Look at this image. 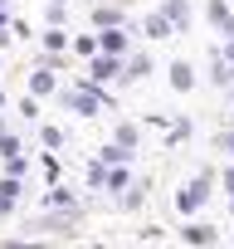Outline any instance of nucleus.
Wrapping results in <instances>:
<instances>
[{
    "label": "nucleus",
    "instance_id": "nucleus-1",
    "mask_svg": "<svg viewBox=\"0 0 234 249\" xmlns=\"http://www.w3.org/2000/svg\"><path fill=\"white\" fill-rule=\"evenodd\" d=\"M64 103H68L73 112L93 117V112H98V107L107 103V93H102V88H93V83H78V88H68V93H64Z\"/></svg>",
    "mask_w": 234,
    "mask_h": 249
},
{
    "label": "nucleus",
    "instance_id": "nucleus-2",
    "mask_svg": "<svg viewBox=\"0 0 234 249\" xmlns=\"http://www.w3.org/2000/svg\"><path fill=\"white\" fill-rule=\"evenodd\" d=\"M88 73H93V83H107V78H117V73H122V59H112V54H93Z\"/></svg>",
    "mask_w": 234,
    "mask_h": 249
},
{
    "label": "nucleus",
    "instance_id": "nucleus-3",
    "mask_svg": "<svg viewBox=\"0 0 234 249\" xmlns=\"http://www.w3.org/2000/svg\"><path fill=\"white\" fill-rule=\"evenodd\" d=\"M166 78H171V88H176V93H190V88H195V69H190L185 59H176V64L166 69Z\"/></svg>",
    "mask_w": 234,
    "mask_h": 249
},
{
    "label": "nucleus",
    "instance_id": "nucleus-4",
    "mask_svg": "<svg viewBox=\"0 0 234 249\" xmlns=\"http://www.w3.org/2000/svg\"><path fill=\"white\" fill-rule=\"evenodd\" d=\"M122 49H127V30H102V39H98V54L122 59Z\"/></svg>",
    "mask_w": 234,
    "mask_h": 249
},
{
    "label": "nucleus",
    "instance_id": "nucleus-5",
    "mask_svg": "<svg viewBox=\"0 0 234 249\" xmlns=\"http://www.w3.org/2000/svg\"><path fill=\"white\" fill-rule=\"evenodd\" d=\"M93 25H98V30H122L127 15L117 10V5H98V10H93Z\"/></svg>",
    "mask_w": 234,
    "mask_h": 249
},
{
    "label": "nucleus",
    "instance_id": "nucleus-6",
    "mask_svg": "<svg viewBox=\"0 0 234 249\" xmlns=\"http://www.w3.org/2000/svg\"><path fill=\"white\" fill-rule=\"evenodd\" d=\"M44 93H54V69H34L30 73V98H44Z\"/></svg>",
    "mask_w": 234,
    "mask_h": 249
},
{
    "label": "nucleus",
    "instance_id": "nucleus-7",
    "mask_svg": "<svg viewBox=\"0 0 234 249\" xmlns=\"http://www.w3.org/2000/svg\"><path fill=\"white\" fill-rule=\"evenodd\" d=\"M181 234H185V244H195V249H210V244H215V230H210V225H185Z\"/></svg>",
    "mask_w": 234,
    "mask_h": 249
},
{
    "label": "nucleus",
    "instance_id": "nucleus-8",
    "mask_svg": "<svg viewBox=\"0 0 234 249\" xmlns=\"http://www.w3.org/2000/svg\"><path fill=\"white\" fill-rule=\"evenodd\" d=\"M15 200H20V181H15V176H5V181H0V215H10V210H15Z\"/></svg>",
    "mask_w": 234,
    "mask_h": 249
},
{
    "label": "nucleus",
    "instance_id": "nucleus-9",
    "mask_svg": "<svg viewBox=\"0 0 234 249\" xmlns=\"http://www.w3.org/2000/svg\"><path fill=\"white\" fill-rule=\"evenodd\" d=\"M166 20H171V30H185L190 25V10H185V0H166V10H161Z\"/></svg>",
    "mask_w": 234,
    "mask_h": 249
},
{
    "label": "nucleus",
    "instance_id": "nucleus-10",
    "mask_svg": "<svg viewBox=\"0 0 234 249\" xmlns=\"http://www.w3.org/2000/svg\"><path fill=\"white\" fill-rule=\"evenodd\" d=\"M44 210H73V196H68V191H59V186H49V196H44Z\"/></svg>",
    "mask_w": 234,
    "mask_h": 249
},
{
    "label": "nucleus",
    "instance_id": "nucleus-11",
    "mask_svg": "<svg viewBox=\"0 0 234 249\" xmlns=\"http://www.w3.org/2000/svg\"><path fill=\"white\" fill-rule=\"evenodd\" d=\"M147 35H151V39H166V35H171V20H166L161 10H156V15H147Z\"/></svg>",
    "mask_w": 234,
    "mask_h": 249
},
{
    "label": "nucleus",
    "instance_id": "nucleus-12",
    "mask_svg": "<svg viewBox=\"0 0 234 249\" xmlns=\"http://www.w3.org/2000/svg\"><path fill=\"white\" fill-rule=\"evenodd\" d=\"M44 49H49V54H64V49H68V35H64V30H44Z\"/></svg>",
    "mask_w": 234,
    "mask_h": 249
},
{
    "label": "nucleus",
    "instance_id": "nucleus-13",
    "mask_svg": "<svg viewBox=\"0 0 234 249\" xmlns=\"http://www.w3.org/2000/svg\"><path fill=\"white\" fill-rule=\"evenodd\" d=\"M147 73H151V59H147V54H137V59H132V69L122 64V78H147Z\"/></svg>",
    "mask_w": 234,
    "mask_h": 249
},
{
    "label": "nucleus",
    "instance_id": "nucleus-14",
    "mask_svg": "<svg viewBox=\"0 0 234 249\" xmlns=\"http://www.w3.org/2000/svg\"><path fill=\"white\" fill-rule=\"evenodd\" d=\"M117 147H122V152L137 147V122H122V127H117Z\"/></svg>",
    "mask_w": 234,
    "mask_h": 249
},
{
    "label": "nucleus",
    "instance_id": "nucleus-15",
    "mask_svg": "<svg viewBox=\"0 0 234 249\" xmlns=\"http://www.w3.org/2000/svg\"><path fill=\"white\" fill-rule=\"evenodd\" d=\"M127 181H132L127 171H107V181H102V186H107V191H117V196H122V191H127Z\"/></svg>",
    "mask_w": 234,
    "mask_h": 249
},
{
    "label": "nucleus",
    "instance_id": "nucleus-16",
    "mask_svg": "<svg viewBox=\"0 0 234 249\" xmlns=\"http://www.w3.org/2000/svg\"><path fill=\"white\" fill-rule=\"evenodd\" d=\"M0 157H5V161H10V157H20V137H15V132L0 137Z\"/></svg>",
    "mask_w": 234,
    "mask_h": 249
},
{
    "label": "nucleus",
    "instance_id": "nucleus-17",
    "mask_svg": "<svg viewBox=\"0 0 234 249\" xmlns=\"http://www.w3.org/2000/svg\"><path fill=\"white\" fill-rule=\"evenodd\" d=\"M205 15H210L215 25H224V20H229V5H224V0H210V5H205Z\"/></svg>",
    "mask_w": 234,
    "mask_h": 249
},
{
    "label": "nucleus",
    "instance_id": "nucleus-18",
    "mask_svg": "<svg viewBox=\"0 0 234 249\" xmlns=\"http://www.w3.org/2000/svg\"><path fill=\"white\" fill-rule=\"evenodd\" d=\"M102 181H107V166L93 161V166H88V186H102Z\"/></svg>",
    "mask_w": 234,
    "mask_h": 249
},
{
    "label": "nucleus",
    "instance_id": "nucleus-19",
    "mask_svg": "<svg viewBox=\"0 0 234 249\" xmlns=\"http://www.w3.org/2000/svg\"><path fill=\"white\" fill-rule=\"evenodd\" d=\"M78 54H88V59H93V54H98V39H93V35H83V39H78Z\"/></svg>",
    "mask_w": 234,
    "mask_h": 249
},
{
    "label": "nucleus",
    "instance_id": "nucleus-20",
    "mask_svg": "<svg viewBox=\"0 0 234 249\" xmlns=\"http://www.w3.org/2000/svg\"><path fill=\"white\" fill-rule=\"evenodd\" d=\"M59 142H64V132H59V127H44V147H49V152H54V147H59Z\"/></svg>",
    "mask_w": 234,
    "mask_h": 249
},
{
    "label": "nucleus",
    "instance_id": "nucleus-21",
    "mask_svg": "<svg viewBox=\"0 0 234 249\" xmlns=\"http://www.w3.org/2000/svg\"><path fill=\"white\" fill-rule=\"evenodd\" d=\"M44 176H49V186H54V181H59V161H54V157H49V152H44Z\"/></svg>",
    "mask_w": 234,
    "mask_h": 249
},
{
    "label": "nucleus",
    "instance_id": "nucleus-22",
    "mask_svg": "<svg viewBox=\"0 0 234 249\" xmlns=\"http://www.w3.org/2000/svg\"><path fill=\"white\" fill-rule=\"evenodd\" d=\"M5 249H44V244H39V239H10Z\"/></svg>",
    "mask_w": 234,
    "mask_h": 249
},
{
    "label": "nucleus",
    "instance_id": "nucleus-23",
    "mask_svg": "<svg viewBox=\"0 0 234 249\" xmlns=\"http://www.w3.org/2000/svg\"><path fill=\"white\" fill-rule=\"evenodd\" d=\"M224 69H229V78H234V39H229V49H224Z\"/></svg>",
    "mask_w": 234,
    "mask_h": 249
},
{
    "label": "nucleus",
    "instance_id": "nucleus-24",
    "mask_svg": "<svg viewBox=\"0 0 234 249\" xmlns=\"http://www.w3.org/2000/svg\"><path fill=\"white\" fill-rule=\"evenodd\" d=\"M219 181H224V191H229V196H234V166H229V171H224V176H219Z\"/></svg>",
    "mask_w": 234,
    "mask_h": 249
},
{
    "label": "nucleus",
    "instance_id": "nucleus-25",
    "mask_svg": "<svg viewBox=\"0 0 234 249\" xmlns=\"http://www.w3.org/2000/svg\"><path fill=\"white\" fill-rule=\"evenodd\" d=\"M219 30H224V35H229V39H234V10H229V20H224V25H219Z\"/></svg>",
    "mask_w": 234,
    "mask_h": 249
},
{
    "label": "nucleus",
    "instance_id": "nucleus-26",
    "mask_svg": "<svg viewBox=\"0 0 234 249\" xmlns=\"http://www.w3.org/2000/svg\"><path fill=\"white\" fill-rule=\"evenodd\" d=\"M219 142H229V152H234V132H229V137H219Z\"/></svg>",
    "mask_w": 234,
    "mask_h": 249
},
{
    "label": "nucleus",
    "instance_id": "nucleus-27",
    "mask_svg": "<svg viewBox=\"0 0 234 249\" xmlns=\"http://www.w3.org/2000/svg\"><path fill=\"white\" fill-rule=\"evenodd\" d=\"M229 215H234V196H229Z\"/></svg>",
    "mask_w": 234,
    "mask_h": 249
}]
</instances>
